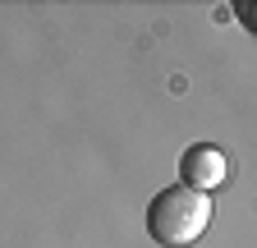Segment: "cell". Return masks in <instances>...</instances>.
<instances>
[{"instance_id":"1","label":"cell","mask_w":257,"mask_h":248,"mask_svg":"<svg viewBox=\"0 0 257 248\" xmlns=\"http://www.w3.org/2000/svg\"><path fill=\"white\" fill-rule=\"evenodd\" d=\"M207 221H211V198L188 184L161 189L147 207V234L166 248H188L193 239H202Z\"/></svg>"},{"instance_id":"2","label":"cell","mask_w":257,"mask_h":248,"mask_svg":"<svg viewBox=\"0 0 257 248\" xmlns=\"http://www.w3.org/2000/svg\"><path fill=\"white\" fill-rule=\"evenodd\" d=\"M179 170H184V184L198 189V193H207V189H216V184L230 179V161H225L220 147H188Z\"/></svg>"}]
</instances>
